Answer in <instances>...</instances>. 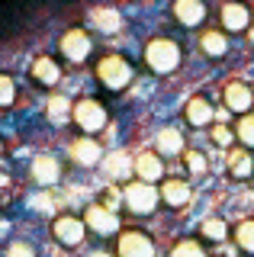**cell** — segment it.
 <instances>
[{
    "label": "cell",
    "instance_id": "6da1fadb",
    "mask_svg": "<svg viewBox=\"0 0 254 257\" xmlns=\"http://www.w3.org/2000/svg\"><path fill=\"white\" fill-rule=\"evenodd\" d=\"M180 58H184V52H180V45L174 39L158 36L145 45V64L152 71H158V74H168V71L180 68Z\"/></svg>",
    "mask_w": 254,
    "mask_h": 257
},
{
    "label": "cell",
    "instance_id": "7a4b0ae2",
    "mask_svg": "<svg viewBox=\"0 0 254 257\" xmlns=\"http://www.w3.org/2000/svg\"><path fill=\"white\" fill-rule=\"evenodd\" d=\"M122 199H125V206H129L136 215H148V212H155L158 203H161V190H158L155 183L132 180V183H125Z\"/></svg>",
    "mask_w": 254,
    "mask_h": 257
},
{
    "label": "cell",
    "instance_id": "3957f363",
    "mask_svg": "<svg viewBox=\"0 0 254 257\" xmlns=\"http://www.w3.org/2000/svg\"><path fill=\"white\" fill-rule=\"evenodd\" d=\"M74 122H77V128H84V135H97L100 128L109 122V112L100 100L84 96V100L74 103Z\"/></svg>",
    "mask_w": 254,
    "mask_h": 257
},
{
    "label": "cell",
    "instance_id": "277c9868",
    "mask_svg": "<svg viewBox=\"0 0 254 257\" xmlns=\"http://www.w3.org/2000/svg\"><path fill=\"white\" fill-rule=\"evenodd\" d=\"M97 77L106 90H122L132 80V68L122 55H106V58H100V64H97Z\"/></svg>",
    "mask_w": 254,
    "mask_h": 257
},
{
    "label": "cell",
    "instance_id": "5b68a950",
    "mask_svg": "<svg viewBox=\"0 0 254 257\" xmlns=\"http://www.w3.org/2000/svg\"><path fill=\"white\" fill-rule=\"evenodd\" d=\"M87 222L81 219V215H58V219L52 222V235H55V241H58L61 247H77L81 241L87 238Z\"/></svg>",
    "mask_w": 254,
    "mask_h": 257
},
{
    "label": "cell",
    "instance_id": "8992f818",
    "mask_svg": "<svg viewBox=\"0 0 254 257\" xmlns=\"http://www.w3.org/2000/svg\"><path fill=\"white\" fill-rule=\"evenodd\" d=\"M116 257H155V241L142 228H125L116 241Z\"/></svg>",
    "mask_w": 254,
    "mask_h": 257
},
{
    "label": "cell",
    "instance_id": "52a82bcc",
    "mask_svg": "<svg viewBox=\"0 0 254 257\" xmlns=\"http://www.w3.org/2000/svg\"><path fill=\"white\" fill-rule=\"evenodd\" d=\"M90 48H93V42H90V32L87 29H68L65 36H61V42H58V52L65 55L71 64L87 61L90 58Z\"/></svg>",
    "mask_w": 254,
    "mask_h": 257
},
{
    "label": "cell",
    "instance_id": "ba28073f",
    "mask_svg": "<svg viewBox=\"0 0 254 257\" xmlns=\"http://www.w3.org/2000/svg\"><path fill=\"white\" fill-rule=\"evenodd\" d=\"M84 222H87V228L97 231V235H113V231H119V215L109 206H103V203L87 206Z\"/></svg>",
    "mask_w": 254,
    "mask_h": 257
},
{
    "label": "cell",
    "instance_id": "9c48e42d",
    "mask_svg": "<svg viewBox=\"0 0 254 257\" xmlns=\"http://www.w3.org/2000/svg\"><path fill=\"white\" fill-rule=\"evenodd\" d=\"M222 100H225V109L244 116V112H251V106H254V90L248 84H241V80H232V84H225V90H222Z\"/></svg>",
    "mask_w": 254,
    "mask_h": 257
},
{
    "label": "cell",
    "instance_id": "30bf717a",
    "mask_svg": "<svg viewBox=\"0 0 254 257\" xmlns=\"http://www.w3.org/2000/svg\"><path fill=\"white\" fill-rule=\"evenodd\" d=\"M219 20H222V26H225V32H244L251 26V10H248L244 0H228V4L222 7Z\"/></svg>",
    "mask_w": 254,
    "mask_h": 257
},
{
    "label": "cell",
    "instance_id": "8fae6325",
    "mask_svg": "<svg viewBox=\"0 0 254 257\" xmlns=\"http://www.w3.org/2000/svg\"><path fill=\"white\" fill-rule=\"evenodd\" d=\"M71 161L81 167H97L103 161V151H100V142L93 135H84V139H74L71 142Z\"/></svg>",
    "mask_w": 254,
    "mask_h": 257
},
{
    "label": "cell",
    "instance_id": "7c38bea8",
    "mask_svg": "<svg viewBox=\"0 0 254 257\" xmlns=\"http://www.w3.org/2000/svg\"><path fill=\"white\" fill-rule=\"evenodd\" d=\"M184 116H187V122H190V125L203 128V125H209V122H212L216 109H212V103L206 100L203 93H196V96H190V100H187V106H184Z\"/></svg>",
    "mask_w": 254,
    "mask_h": 257
},
{
    "label": "cell",
    "instance_id": "4fadbf2b",
    "mask_svg": "<svg viewBox=\"0 0 254 257\" xmlns=\"http://www.w3.org/2000/svg\"><path fill=\"white\" fill-rule=\"evenodd\" d=\"M136 174H139V180H145V183L161 180L164 177L161 155H158V151H142V155H136Z\"/></svg>",
    "mask_w": 254,
    "mask_h": 257
},
{
    "label": "cell",
    "instance_id": "5bb4252c",
    "mask_svg": "<svg viewBox=\"0 0 254 257\" xmlns=\"http://www.w3.org/2000/svg\"><path fill=\"white\" fill-rule=\"evenodd\" d=\"M33 180H39L42 187H52V183L61 180V161L55 155H39L33 161Z\"/></svg>",
    "mask_w": 254,
    "mask_h": 257
},
{
    "label": "cell",
    "instance_id": "9a60e30c",
    "mask_svg": "<svg viewBox=\"0 0 254 257\" xmlns=\"http://www.w3.org/2000/svg\"><path fill=\"white\" fill-rule=\"evenodd\" d=\"M174 20L180 26H200L206 20V4L203 0H174Z\"/></svg>",
    "mask_w": 254,
    "mask_h": 257
},
{
    "label": "cell",
    "instance_id": "2e32d148",
    "mask_svg": "<svg viewBox=\"0 0 254 257\" xmlns=\"http://www.w3.org/2000/svg\"><path fill=\"white\" fill-rule=\"evenodd\" d=\"M158 155H184L187 145H184V132L177 125H164L158 128V139H155Z\"/></svg>",
    "mask_w": 254,
    "mask_h": 257
},
{
    "label": "cell",
    "instance_id": "e0dca14e",
    "mask_svg": "<svg viewBox=\"0 0 254 257\" xmlns=\"http://www.w3.org/2000/svg\"><path fill=\"white\" fill-rule=\"evenodd\" d=\"M190 196H193V190H190L187 180H164L161 183V199L171 209H184L190 203Z\"/></svg>",
    "mask_w": 254,
    "mask_h": 257
},
{
    "label": "cell",
    "instance_id": "ac0fdd59",
    "mask_svg": "<svg viewBox=\"0 0 254 257\" xmlns=\"http://www.w3.org/2000/svg\"><path fill=\"white\" fill-rule=\"evenodd\" d=\"M33 77H36V84H42V87H55L58 77H61L58 61L49 58V55H39V58L33 61Z\"/></svg>",
    "mask_w": 254,
    "mask_h": 257
},
{
    "label": "cell",
    "instance_id": "d6986e66",
    "mask_svg": "<svg viewBox=\"0 0 254 257\" xmlns=\"http://www.w3.org/2000/svg\"><path fill=\"white\" fill-rule=\"evenodd\" d=\"M103 171H106V177H113V180H122L129 171H136V161H132L129 155H122V151H113V155H103Z\"/></svg>",
    "mask_w": 254,
    "mask_h": 257
},
{
    "label": "cell",
    "instance_id": "ffe728a7",
    "mask_svg": "<svg viewBox=\"0 0 254 257\" xmlns=\"http://www.w3.org/2000/svg\"><path fill=\"white\" fill-rule=\"evenodd\" d=\"M200 45H203V52L209 55V58H222V55L228 52L225 32H219V29H203V36H200Z\"/></svg>",
    "mask_w": 254,
    "mask_h": 257
},
{
    "label": "cell",
    "instance_id": "44dd1931",
    "mask_svg": "<svg viewBox=\"0 0 254 257\" xmlns=\"http://www.w3.org/2000/svg\"><path fill=\"white\" fill-rule=\"evenodd\" d=\"M232 235V228L225 225V219H203L200 222V238L203 241H225Z\"/></svg>",
    "mask_w": 254,
    "mask_h": 257
},
{
    "label": "cell",
    "instance_id": "7402d4cb",
    "mask_svg": "<svg viewBox=\"0 0 254 257\" xmlns=\"http://www.w3.org/2000/svg\"><path fill=\"white\" fill-rule=\"evenodd\" d=\"M228 174L235 177V180H244V177L254 174V158L248 151H235L232 158H228Z\"/></svg>",
    "mask_w": 254,
    "mask_h": 257
},
{
    "label": "cell",
    "instance_id": "603a6c76",
    "mask_svg": "<svg viewBox=\"0 0 254 257\" xmlns=\"http://www.w3.org/2000/svg\"><path fill=\"white\" fill-rule=\"evenodd\" d=\"M232 235H235V244L241 247V251L254 254V219H244V222H238Z\"/></svg>",
    "mask_w": 254,
    "mask_h": 257
},
{
    "label": "cell",
    "instance_id": "cb8c5ba5",
    "mask_svg": "<svg viewBox=\"0 0 254 257\" xmlns=\"http://www.w3.org/2000/svg\"><path fill=\"white\" fill-rule=\"evenodd\" d=\"M235 135H238V142H241L244 148H254V112H244V116H238Z\"/></svg>",
    "mask_w": 254,
    "mask_h": 257
},
{
    "label": "cell",
    "instance_id": "d4e9b609",
    "mask_svg": "<svg viewBox=\"0 0 254 257\" xmlns=\"http://www.w3.org/2000/svg\"><path fill=\"white\" fill-rule=\"evenodd\" d=\"M171 257H209V254H206V247L196 238H184L171 247Z\"/></svg>",
    "mask_w": 254,
    "mask_h": 257
},
{
    "label": "cell",
    "instance_id": "484cf974",
    "mask_svg": "<svg viewBox=\"0 0 254 257\" xmlns=\"http://www.w3.org/2000/svg\"><path fill=\"white\" fill-rule=\"evenodd\" d=\"M93 23H97L100 32H116L119 26H122V20H119L116 10H97L93 13Z\"/></svg>",
    "mask_w": 254,
    "mask_h": 257
},
{
    "label": "cell",
    "instance_id": "4316f807",
    "mask_svg": "<svg viewBox=\"0 0 254 257\" xmlns=\"http://www.w3.org/2000/svg\"><path fill=\"white\" fill-rule=\"evenodd\" d=\"M49 116L55 119V122H65V119H71V116H74L71 100H65V96H52V100H49Z\"/></svg>",
    "mask_w": 254,
    "mask_h": 257
},
{
    "label": "cell",
    "instance_id": "83f0119b",
    "mask_svg": "<svg viewBox=\"0 0 254 257\" xmlns=\"http://www.w3.org/2000/svg\"><path fill=\"white\" fill-rule=\"evenodd\" d=\"M184 164H187V171L193 174V177H203L206 174V155L203 151H184Z\"/></svg>",
    "mask_w": 254,
    "mask_h": 257
},
{
    "label": "cell",
    "instance_id": "f1b7e54d",
    "mask_svg": "<svg viewBox=\"0 0 254 257\" xmlns=\"http://www.w3.org/2000/svg\"><path fill=\"white\" fill-rule=\"evenodd\" d=\"M235 139H238V135H235L232 125H225V122H222V125H212V142H216L219 148H228Z\"/></svg>",
    "mask_w": 254,
    "mask_h": 257
},
{
    "label": "cell",
    "instance_id": "f546056e",
    "mask_svg": "<svg viewBox=\"0 0 254 257\" xmlns=\"http://www.w3.org/2000/svg\"><path fill=\"white\" fill-rule=\"evenodd\" d=\"M17 100V84L10 74H0V106H10Z\"/></svg>",
    "mask_w": 254,
    "mask_h": 257
},
{
    "label": "cell",
    "instance_id": "4dcf8cb0",
    "mask_svg": "<svg viewBox=\"0 0 254 257\" xmlns=\"http://www.w3.org/2000/svg\"><path fill=\"white\" fill-rule=\"evenodd\" d=\"M7 257H36V251L26 244V241H13L10 251H7Z\"/></svg>",
    "mask_w": 254,
    "mask_h": 257
},
{
    "label": "cell",
    "instance_id": "1f68e13d",
    "mask_svg": "<svg viewBox=\"0 0 254 257\" xmlns=\"http://www.w3.org/2000/svg\"><path fill=\"white\" fill-rule=\"evenodd\" d=\"M119 199H122V193H119V190H113V187H109L106 193H103V199H100V203H103V206H109V209H113V203H119Z\"/></svg>",
    "mask_w": 254,
    "mask_h": 257
},
{
    "label": "cell",
    "instance_id": "d6a6232c",
    "mask_svg": "<svg viewBox=\"0 0 254 257\" xmlns=\"http://www.w3.org/2000/svg\"><path fill=\"white\" fill-rule=\"evenodd\" d=\"M93 257H113V254H93Z\"/></svg>",
    "mask_w": 254,
    "mask_h": 257
},
{
    "label": "cell",
    "instance_id": "836d02e7",
    "mask_svg": "<svg viewBox=\"0 0 254 257\" xmlns=\"http://www.w3.org/2000/svg\"><path fill=\"white\" fill-rule=\"evenodd\" d=\"M0 155H4V142H0Z\"/></svg>",
    "mask_w": 254,
    "mask_h": 257
},
{
    "label": "cell",
    "instance_id": "e575fe53",
    "mask_svg": "<svg viewBox=\"0 0 254 257\" xmlns=\"http://www.w3.org/2000/svg\"><path fill=\"white\" fill-rule=\"evenodd\" d=\"M216 257H225V254H216Z\"/></svg>",
    "mask_w": 254,
    "mask_h": 257
}]
</instances>
